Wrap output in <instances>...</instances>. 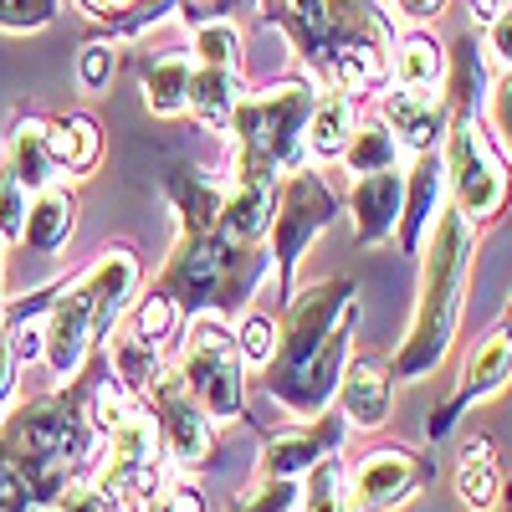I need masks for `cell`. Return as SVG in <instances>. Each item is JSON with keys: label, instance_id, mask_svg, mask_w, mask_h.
I'll return each instance as SVG.
<instances>
[{"label": "cell", "instance_id": "cell-5", "mask_svg": "<svg viewBox=\"0 0 512 512\" xmlns=\"http://www.w3.org/2000/svg\"><path fill=\"white\" fill-rule=\"evenodd\" d=\"M441 164H446V195L472 226H492L507 195H512V169L502 159V149L487 139L482 118H456L451 134L441 144Z\"/></svg>", "mask_w": 512, "mask_h": 512}, {"label": "cell", "instance_id": "cell-16", "mask_svg": "<svg viewBox=\"0 0 512 512\" xmlns=\"http://www.w3.org/2000/svg\"><path fill=\"white\" fill-rule=\"evenodd\" d=\"M390 400H395V369L379 359H349L344 379H338V415L359 431H379L390 420Z\"/></svg>", "mask_w": 512, "mask_h": 512}, {"label": "cell", "instance_id": "cell-22", "mask_svg": "<svg viewBox=\"0 0 512 512\" xmlns=\"http://www.w3.org/2000/svg\"><path fill=\"white\" fill-rule=\"evenodd\" d=\"M241 72L236 67H200L190 72V113L205 123V128H226L236 103H241Z\"/></svg>", "mask_w": 512, "mask_h": 512}, {"label": "cell", "instance_id": "cell-18", "mask_svg": "<svg viewBox=\"0 0 512 512\" xmlns=\"http://www.w3.org/2000/svg\"><path fill=\"white\" fill-rule=\"evenodd\" d=\"M446 52H441V41L431 36H395V47H390V88H405V93H441V82H446Z\"/></svg>", "mask_w": 512, "mask_h": 512}, {"label": "cell", "instance_id": "cell-15", "mask_svg": "<svg viewBox=\"0 0 512 512\" xmlns=\"http://www.w3.org/2000/svg\"><path fill=\"white\" fill-rule=\"evenodd\" d=\"M349 210H354V236H359V246H384V241L400 231L405 175H400V169L359 175V180H354V195H349Z\"/></svg>", "mask_w": 512, "mask_h": 512}, {"label": "cell", "instance_id": "cell-41", "mask_svg": "<svg viewBox=\"0 0 512 512\" xmlns=\"http://www.w3.org/2000/svg\"><path fill=\"white\" fill-rule=\"evenodd\" d=\"M502 328H507V338H512V303H507V323H502Z\"/></svg>", "mask_w": 512, "mask_h": 512}, {"label": "cell", "instance_id": "cell-14", "mask_svg": "<svg viewBox=\"0 0 512 512\" xmlns=\"http://www.w3.org/2000/svg\"><path fill=\"white\" fill-rule=\"evenodd\" d=\"M446 205V164L441 154H410V175H405V210H400V251L420 256L425 236H431L436 216Z\"/></svg>", "mask_w": 512, "mask_h": 512}, {"label": "cell", "instance_id": "cell-3", "mask_svg": "<svg viewBox=\"0 0 512 512\" xmlns=\"http://www.w3.org/2000/svg\"><path fill=\"white\" fill-rule=\"evenodd\" d=\"M318 108V88L303 77L272 82V88L251 93L236 103L231 113V134H236V164L231 175H262V180H282L292 169H303V134L308 118Z\"/></svg>", "mask_w": 512, "mask_h": 512}, {"label": "cell", "instance_id": "cell-11", "mask_svg": "<svg viewBox=\"0 0 512 512\" xmlns=\"http://www.w3.org/2000/svg\"><path fill=\"white\" fill-rule=\"evenodd\" d=\"M379 118L390 123V134L400 139L405 154H441V144L451 134V103H446V93L390 88L379 98Z\"/></svg>", "mask_w": 512, "mask_h": 512}, {"label": "cell", "instance_id": "cell-31", "mask_svg": "<svg viewBox=\"0 0 512 512\" xmlns=\"http://www.w3.org/2000/svg\"><path fill=\"white\" fill-rule=\"evenodd\" d=\"M52 512H123V502L113 492H103L93 477H77L62 487V497L52 502Z\"/></svg>", "mask_w": 512, "mask_h": 512}, {"label": "cell", "instance_id": "cell-25", "mask_svg": "<svg viewBox=\"0 0 512 512\" xmlns=\"http://www.w3.org/2000/svg\"><path fill=\"white\" fill-rule=\"evenodd\" d=\"M297 512H359L354 487H349V466L338 456L318 461L303 482V492H297Z\"/></svg>", "mask_w": 512, "mask_h": 512}, {"label": "cell", "instance_id": "cell-24", "mask_svg": "<svg viewBox=\"0 0 512 512\" xmlns=\"http://www.w3.org/2000/svg\"><path fill=\"white\" fill-rule=\"evenodd\" d=\"M400 139L390 134V123H384L379 113L374 118H364V123H354V139H349V149H344V164H349V175L359 180V175H379V169H400Z\"/></svg>", "mask_w": 512, "mask_h": 512}, {"label": "cell", "instance_id": "cell-28", "mask_svg": "<svg viewBox=\"0 0 512 512\" xmlns=\"http://www.w3.org/2000/svg\"><path fill=\"white\" fill-rule=\"evenodd\" d=\"M195 62L200 67H241V31L231 16L195 26Z\"/></svg>", "mask_w": 512, "mask_h": 512}, {"label": "cell", "instance_id": "cell-4", "mask_svg": "<svg viewBox=\"0 0 512 512\" xmlns=\"http://www.w3.org/2000/svg\"><path fill=\"white\" fill-rule=\"evenodd\" d=\"M180 379L195 395V405L210 420H236L246 410V384H241V354H236V333L226 313L200 308L180 323Z\"/></svg>", "mask_w": 512, "mask_h": 512}, {"label": "cell", "instance_id": "cell-33", "mask_svg": "<svg viewBox=\"0 0 512 512\" xmlns=\"http://www.w3.org/2000/svg\"><path fill=\"white\" fill-rule=\"evenodd\" d=\"M57 16V0H0V31H36Z\"/></svg>", "mask_w": 512, "mask_h": 512}, {"label": "cell", "instance_id": "cell-42", "mask_svg": "<svg viewBox=\"0 0 512 512\" xmlns=\"http://www.w3.org/2000/svg\"><path fill=\"white\" fill-rule=\"evenodd\" d=\"M0 272H6V256H0Z\"/></svg>", "mask_w": 512, "mask_h": 512}, {"label": "cell", "instance_id": "cell-34", "mask_svg": "<svg viewBox=\"0 0 512 512\" xmlns=\"http://www.w3.org/2000/svg\"><path fill=\"white\" fill-rule=\"evenodd\" d=\"M487 118H492L497 144H502V149H507V159H512V67H507V77L497 82V88L487 93Z\"/></svg>", "mask_w": 512, "mask_h": 512}, {"label": "cell", "instance_id": "cell-9", "mask_svg": "<svg viewBox=\"0 0 512 512\" xmlns=\"http://www.w3.org/2000/svg\"><path fill=\"white\" fill-rule=\"evenodd\" d=\"M420 482H425V461L400 446H379L349 466V487H354L359 512H390L405 497H415Z\"/></svg>", "mask_w": 512, "mask_h": 512}, {"label": "cell", "instance_id": "cell-21", "mask_svg": "<svg viewBox=\"0 0 512 512\" xmlns=\"http://www.w3.org/2000/svg\"><path fill=\"white\" fill-rule=\"evenodd\" d=\"M6 169L31 195L57 185V164H52V149H47V118H21L16 123L11 149H6Z\"/></svg>", "mask_w": 512, "mask_h": 512}, {"label": "cell", "instance_id": "cell-13", "mask_svg": "<svg viewBox=\"0 0 512 512\" xmlns=\"http://www.w3.org/2000/svg\"><path fill=\"white\" fill-rule=\"evenodd\" d=\"M82 287H88V297H93V333H98V344H108V333L123 323L128 297H134V287H139V256L128 246L103 251L98 262L82 272Z\"/></svg>", "mask_w": 512, "mask_h": 512}, {"label": "cell", "instance_id": "cell-10", "mask_svg": "<svg viewBox=\"0 0 512 512\" xmlns=\"http://www.w3.org/2000/svg\"><path fill=\"white\" fill-rule=\"evenodd\" d=\"M507 379H512V338H507V328H492V333H482V338H477V349L466 354V369H461V384H456L451 405L431 415V436L441 441V436L451 431V425H456V415H461L466 405H477V400L497 395Z\"/></svg>", "mask_w": 512, "mask_h": 512}, {"label": "cell", "instance_id": "cell-2", "mask_svg": "<svg viewBox=\"0 0 512 512\" xmlns=\"http://www.w3.org/2000/svg\"><path fill=\"white\" fill-rule=\"evenodd\" d=\"M420 251H425L420 303H415V323L405 333V344L395 354V379H425L446 359L456 318H461L466 277H472V256H477V226L456 205H441V216Z\"/></svg>", "mask_w": 512, "mask_h": 512}, {"label": "cell", "instance_id": "cell-32", "mask_svg": "<svg viewBox=\"0 0 512 512\" xmlns=\"http://www.w3.org/2000/svg\"><path fill=\"white\" fill-rule=\"evenodd\" d=\"M26 205H31V190L11 175V169H0V241H21Z\"/></svg>", "mask_w": 512, "mask_h": 512}, {"label": "cell", "instance_id": "cell-29", "mask_svg": "<svg viewBox=\"0 0 512 512\" xmlns=\"http://www.w3.org/2000/svg\"><path fill=\"white\" fill-rule=\"evenodd\" d=\"M297 507V482L287 477H256L241 497L226 502V512H292Z\"/></svg>", "mask_w": 512, "mask_h": 512}, {"label": "cell", "instance_id": "cell-1", "mask_svg": "<svg viewBox=\"0 0 512 512\" xmlns=\"http://www.w3.org/2000/svg\"><path fill=\"white\" fill-rule=\"evenodd\" d=\"M354 328H359V287L349 277L318 282L303 297H292L287 323L277 333V354L267 364V395L282 400L292 415L318 420L323 405L338 395Z\"/></svg>", "mask_w": 512, "mask_h": 512}, {"label": "cell", "instance_id": "cell-26", "mask_svg": "<svg viewBox=\"0 0 512 512\" xmlns=\"http://www.w3.org/2000/svg\"><path fill=\"white\" fill-rule=\"evenodd\" d=\"M180 323H185V318H180V308L169 303L164 292H149V297H139V303L123 313V323H118V328H123L128 338H134V344H144V349H159V354H164V344L175 338V328H180Z\"/></svg>", "mask_w": 512, "mask_h": 512}, {"label": "cell", "instance_id": "cell-30", "mask_svg": "<svg viewBox=\"0 0 512 512\" xmlns=\"http://www.w3.org/2000/svg\"><path fill=\"white\" fill-rule=\"evenodd\" d=\"M236 354L256 369H267L272 354H277V323L267 313H246V323L236 328Z\"/></svg>", "mask_w": 512, "mask_h": 512}, {"label": "cell", "instance_id": "cell-27", "mask_svg": "<svg viewBox=\"0 0 512 512\" xmlns=\"http://www.w3.org/2000/svg\"><path fill=\"white\" fill-rule=\"evenodd\" d=\"M456 497L472 507V512H487L497 502V461H492V446L482 436L466 441L461 451V466H456Z\"/></svg>", "mask_w": 512, "mask_h": 512}, {"label": "cell", "instance_id": "cell-17", "mask_svg": "<svg viewBox=\"0 0 512 512\" xmlns=\"http://www.w3.org/2000/svg\"><path fill=\"white\" fill-rule=\"evenodd\" d=\"M77 226V200L67 185H47V190H36L31 205H26V226H21V246L36 251V256H57L67 246Z\"/></svg>", "mask_w": 512, "mask_h": 512}, {"label": "cell", "instance_id": "cell-37", "mask_svg": "<svg viewBox=\"0 0 512 512\" xmlns=\"http://www.w3.org/2000/svg\"><path fill=\"white\" fill-rule=\"evenodd\" d=\"M180 11L190 26H200V21H221L226 11H236V0H180Z\"/></svg>", "mask_w": 512, "mask_h": 512}, {"label": "cell", "instance_id": "cell-39", "mask_svg": "<svg viewBox=\"0 0 512 512\" xmlns=\"http://www.w3.org/2000/svg\"><path fill=\"white\" fill-rule=\"evenodd\" d=\"M395 6H400V16L425 21V16H436V11H441V0H395Z\"/></svg>", "mask_w": 512, "mask_h": 512}, {"label": "cell", "instance_id": "cell-23", "mask_svg": "<svg viewBox=\"0 0 512 512\" xmlns=\"http://www.w3.org/2000/svg\"><path fill=\"white\" fill-rule=\"evenodd\" d=\"M190 72H195L190 52H164L159 62H149L144 67V103H149V113L180 118L190 108Z\"/></svg>", "mask_w": 512, "mask_h": 512}, {"label": "cell", "instance_id": "cell-19", "mask_svg": "<svg viewBox=\"0 0 512 512\" xmlns=\"http://www.w3.org/2000/svg\"><path fill=\"white\" fill-rule=\"evenodd\" d=\"M354 123H359V108L354 98L344 93H318V108L308 118V134H303V154L308 159H344L349 139H354Z\"/></svg>", "mask_w": 512, "mask_h": 512}, {"label": "cell", "instance_id": "cell-20", "mask_svg": "<svg viewBox=\"0 0 512 512\" xmlns=\"http://www.w3.org/2000/svg\"><path fill=\"white\" fill-rule=\"evenodd\" d=\"M47 149H52V164L67 169V175H88L103 159V134L88 113H67V118H52L47 123Z\"/></svg>", "mask_w": 512, "mask_h": 512}, {"label": "cell", "instance_id": "cell-8", "mask_svg": "<svg viewBox=\"0 0 512 512\" xmlns=\"http://www.w3.org/2000/svg\"><path fill=\"white\" fill-rule=\"evenodd\" d=\"M93 344H98L93 297H88V287H82V277H72L67 287H57L52 308H47V349H41V359H47V369L57 379H72Z\"/></svg>", "mask_w": 512, "mask_h": 512}, {"label": "cell", "instance_id": "cell-6", "mask_svg": "<svg viewBox=\"0 0 512 512\" xmlns=\"http://www.w3.org/2000/svg\"><path fill=\"white\" fill-rule=\"evenodd\" d=\"M338 200L323 185V175L313 169H292V175L277 180V205H272V262H277V292L292 297L297 282V262L308 256V246L333 226Z\"/></svg>", "mask_w": 512, "mask_h": 512}, {"label": "cell", "instance_id": "cell-7", "mask_svg": "<svg viewBox=\"0 0 512 512\" xmlns=\"http://www.w3.org/2000/svg\"><path fill=\"white\" fill-rule=\"evenodd\" d=\"M139 400L149 405V415L159 425V451H164L169 472H195V466H205V456H210V415L185 390L180 369H154V379L139 390Z\"/></svg>", "mask_w": 512, "mask_h": 512}, {"label": "cell", "instance_id": "cell-40", "mask_svg": "<svg viewBox=\"0 0 512 512\" xmlns=\"http://www.w3.org/2000/svg\"><path fill=\"white\" fill-rule=\"evenodd\" d=\"M507 6H512V0H472V16H477L482 26H492V21H497Z\"/></svg>", "mask_w": 512, "mask_h": 512}, {"label": "cell", "instance_id": "cell-36", "mask_svg": "<svg viewBox=\"0 0 512 512\" xmlns=\"http://www.w3.org/2000/svg\"><path fill=\"white\" fill-rule=\"evenodd\" d=\"M487 52H492L502 67H512V6H507V11H502V16L487 26Z\"/></svg>", "mask_w": 512, "mask_h": 512}, {"label": "cell", "instance_id": "cell-12", "mask_svg": "<svg viewBox=\"0 0 512 512\" xmlns=\"http://www.w3.org/2000/svg\"><path fill=\"white\" fill-rule=\"evenodd\" d=\"M344 436H349L344 415H318V420L303 425V431H282L262 451V477H287V482L308 477L318 461H328L338 446H344Z\"/></svg>", "mask_w": 512, "mask_h": 512}, {"label": "cell", "instance_id": "cell-35", "mask_svg": "<svg viewBox=\"0 0 512 512\" xmlns=\"http://www.w3.org/2000/svg\"><path fill=\"white\" fill-rule=\"evenodd\" d=\"M77 77H82V88H88V93H98L103 82L113 77V47H103V41L82 47V57H77Z\"/></svg>", "mask_w": 512, "mask_h": 512}, {"label": "cell", "instance_id": "cell-38", "mask_svg": "<svg viewBox=\"0 0 512 512\" xmlns=\"http://www.w3.org/2000/svg\"><path fill=\"white\" fill-rule=\"evenodd\" d=\"M82 6H88V11L98 16V21H113V26H118V21H123L128 11L139 6V0H82Z\"/></svg>", "mask_w": 512, "mask_h": 512}]
</instances>
